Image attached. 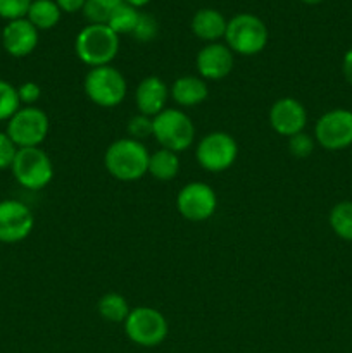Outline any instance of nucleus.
I'll use <instances>...</instances> for the list:
<instances>
[{
  "label": "nucleus",
  "instance_id": "obj_5",
  "mask_svg": "<svg viewBox=\"0 0 352 353\" xmlns=\"http://www.w3.org/2000/svg\"><path fill=\"white\" fill-rule=\"evenodd\" d=\"M154 138L161 148L179 154L195 140V126L183 110L164 109L154 117Z\"/></svg>",
  "mask_w": 352,
  "mask_h": 353
},
{
  "label": "nucleus",
  "instance_id": "obj_23",
  "mask_svg": "<svg viewBox=\"0 0 352 353\" xmlns=\"http://www.w3.org/2000/svg\"><path fill=\"white\" fill-rule=\"evenodd\" d=\"M138 17H140V10L123 2L116 7L113 16L109 17L107 26L116 34H131L137 26Z\"/></svg>",
  "mask_w": 352,
  "mask_h": 353
},
{
  "label": "nucleus",
  "instance_id": "obj_33",
  "mask_svg": "<svg viewBox=\"0 0 352 353\" xmlns=\"http://www.w3.org/2000/svg\"><path fill=\"white\" fill-rule=\"evenodd\" d=\"M342 72L349 85H352V47L345 52L344 61H342Z\"/></svg>",
  "mask_w": 352,
  "mask_h": 353
},
{
  "label": "nucleus",
  "instance_id": "obj_21",
  "mask_svg": "<svg viewBox=\"0 0 352 353\" xmlns=\"http://www.w3.org/2000/svg\"><path fill=\"white\" fill-rule=\"evenodd\" d=\"M97 310H99L102 319L116 324H124V321H126V317L131 312L126 299L123 295H119V293H106L104 296H100L99 303H97Z\"/></svg>",
  "mask_w": 352,
  "mask_h": 353
},
{
  "label": "nucleus",
  "instance_id": "obj_4",
  "mask_svg": "<svg viewBox=\"0 0 352 353\" xmlns=\"http://www.w3.org/2000/svg\"><path fill=\"white\" fill-rule=\"evenodd\" d=\"M83 88L90 102L104 109H110V107L119 105L124 100L128 93V83L116 68L100 65L86 72Z\"/></svg>",
  "mask_w": 352,
  "mask_h": 353
},
{
  "label": "nucleus",
  "instance_id": "obj_25",
  "mask_svg": "<svg viewBox=\"0 0 352 353\" xmlns=\"http://www.w3.org/2000/svg\"><path fill=\"white\" fill-rule=\"evenodd\" d=\"M21 109L17 88L9 81L0 79V123L9 121Z\"/></svg>",
  "mask_w": 352,
  "mask_h": 353
},
{
  "label": "nucleus",
  "instance_id": "obj_20",
  "mask_svg": "<svg viewBox=\"0 0 352 353\" xmlns=\"http://www.w3.org/2000/svg\"><path fill=\"white\" fill-rule=\"evenodd\" d=\"M179 172L178 154L166 148H159L148 159V174L157 181H171Z\"/></svg>",
  "mask_w": 352,
  "mask_h": 353
},
{
  "label": "nucleus",
  "instance_id": "obj_15",
  "mask_svg": "<svg viewBox=\"0 0 352 353\" xmlns=\"http://www.w3.org/2000/svg\"><path fill=\"white\" fill-rule=\"evenodd\" d=\"M2 45L12 57H26L37 48L38 30L26 19H14L3 26Z\"/></svg>",
  "mask_w": 352,
  "mask_h": 353
},
{
  "label": "nucleus",
  "instance_id": "obj_31",
  "mask_svg": "<svg viewBox=\"0 0 352 353\" xmlns=\"http://www.w3.org/2000/svg\"><path fill=\"white\" fill-rule=\"evenodd\" d=\"M17 95H19L21 105L24 103V107L33 105L35 102H38L41 97V88L35 81H26L17 88Z\"/></svg>",
  "mask_w": 352,
  "mask_h": 353
},
{
  "label": "nucleus",
  "instance_id": "obj_7",
  "mask_svg": "<svg viewBox=\"0 0 352 353\" xmlns=\"http://www.w3.org/2000/svg\"><path fill=\"white\" fill-rule=\"evenodd\" d=\"M10 171L16 181L31 192L43 190L54 178V165L50 157L40 147L19 148Z\"/></svg>",
  "mask_w": 352,
  "mask_h": 353
},
{
  "label": "nucleus",
  "instance_id": "obj_28",
  "mask_svg": "<svg viewBox=\"0 0 352 353\" xmlns=\"http://www.w3.org/2000/svg\"><path fill=\"white\" fill-rule=\"evenodd\" d=\"M33 0H0V17L7 21L26 17Z\"/></svg>",
  "mask_w": 352,
  "mask_h": 353
},
{
  "label": "nucleus",
  "instance_id": "obj_16",
  "mask_svg": "<svg viewBox=\"0 0 352 353\" xmlns=\"http://www.w3.org/2000/svg\"><path fill=\"white\" fill-rule=\"evenodd\" d=\"M169 99V88L157 76H147L141 79L135 92V103L138 114L155 117L166 109V102Z\"/></svg>",
  "mask_w": 352,
  "mask_h": 353
},
{
  "label": "nucleus",
  "instance_id": "obj_32",
  "mask_svg": "<svg viewBox=\"0 0 352 353\" xmlns=\"http://www.w3.org/2000/svg\"><path fill=\"white\" fill-rule=\"evenodd\" d=\"M85 2L86 0H55L59 9H61L62 12H68V14H75V12H79V10H83Z\"/></svg>",
  "mask_w": 352,
  "mask_h": 353
},
{
  "label": "nucleus",
  "instance_id": "obj_2",
  "mask_svg": "<svg viewBox=\"0 0 352 353\" xmlns=\"http://www.w3.org/2000/svg\"><path fill=\"white\" fill-rule=\"evenodd\" d=\"M75 52L79 61L90 68L110 65L119 52V34L107 24H88L76 37Z\"/></svg>",
  "mask_w": 352,
  "mask_h": 353
},
{
  "label": "nucleus",
  "instance_id": "obj_6",
  "mask_svg": "<svg viewBox=\"0 0 352 353\" xmlns=\"http://www.w3.org/2000/svg\"><path fill=\"white\" fill-rule=\"evenodd\" d=\"M124 333L138 347H159L168 338L169 326L166 317L152 307H137L124 321Z\"/></svg>",
  "mask_w": 352,
  "mask_h": 353
},
{
  "label": "nucleus",
  "instance_id": "obj_35",
  "mask_svg": "<svg viewBox=\"0 0 352 353\" xmlns=\"http://www.w3.org/2000/svg\"><path fill=\"white\" fill-rule=\"evenodd\" d=\"M302 3H306V6H317V3H321L323 0H300Z\"/></svg>",
  "mask_w": 352,
  "mask_h": 353
},
{
  "label": "nucleus",
  "instance_id": "obj_17",
  "mask_svg": "<svg viewBox=\"0 0 352 353\" xmlns=\"http://www.w3.org/2000/svg\"><path fill=\"white\" fill-rule=\"evenodd\" d=\"M226 17L216 9H199L192 17L193 34L206 43H216L226 33Z\"/></svg>",
  "mask_w": 352,
  "mask_h": 353
},
{
  "label": "nucleus",
  "instance_id": "obj_19",
  "mask_svg": "<svg viewBox=\"0 0 352 353\" xmlns=\"http://www.w3.org/2000/svg\"><path fill=\"white\" fill-rule=\"evenodd\" d=\"M62 10L55 3V0H33L28 9L26 19L40 30H52L61 21Z\"/></svg>",
  "mask_w": 352,
  "mask_h": 353
},
{
  "label": "nucleus",
  "instance_id": "obj_10",
  "mask_svg": "<svg viewBox=\"0 0 352 353\" xmlns=\"http://www.w3.org/2000/svg\"><path fill=\"white\" fill-rule=\"evenodd\" d=\"M314 140L324 150L337 152L352 145V112L333 109L324 112L314 126Z\"/></svg>",
  "mask_w": 352,
  "mask_h": 353
},
{
  "label": "nucleus",
  "instance_id": "obj_27",
  "mask_svg": "<svg viewBox=\"0 0 352 353\" xmlns=\"http://www.w3.org/2000/svg\"><path fill=\"white\" fill-rule=\"evenodd\" d=\"M159 33V23L152 14L148 12H140V17H138V23L135 26L131 37L137 41H141V43H147V41H152Z\"/></svg>",
  "mask_w": 352,
  "mask_h": 353
},
{
  "label": "nucleus",
  "instance_id": "obj_1",
  "mask_svg": "<svg viewBox=\"0 0 352 353\" xmlns=\"http://www.w3.org/2000/svg\"><path fill=\"white\" fill-rule=\"evenodd\" d=\"M148 159H150V154L141 141L121 138L107 147L104 165L107 172L117 181L131 183L138 181L147 174Z\"/></svg>",
  "mask_w": 352,
  "mask_h": 353
},
{
  "label": "nucleus",
  "instance_id": "obj_26",
  "mask_svg": "<svg viewBox=\"0 0 352 353\" xmlns=\"http://www.w3.org/2000/svg\"><path fill=\"white\" fill-rule=\"evenodd\" d=\"M128 138L137 141H144L145 138L154 137V117L144 116V114H137L128 121Z\"/></svg>",
  "mask_w": 352,
  "mask_h": 353
},
{
  "label": "nucleus",
  "instance_id": "obj_34",
  "mask_svg": "<svg viewBox=\"0 0 352 353\" xmlns=\"http://www.w3.org/2000/svg\"><path fill=\"white\" fill-rule=\"evenodd\" d=\"M123 2L128 3V6L135 7V9H141V7L147 6V3L150 2V0H123Z\"/></svg>",
  "mask_w": 352,
  "mask_h": 353
},
{
  "label": "nucleus",
  "instance_id": "obj_29",
  "mask_svg": "<svg viewBox=\"0 0 352 353\" xmlns=\"http://www.w3.org/2000/svg\"><path fill=\"white\" fill-rule=\"evenodd\" d=\"M289 148L290 154L297 159H306L313 154L314 150V140L311 134L307 133H297L289 138Z\"/></svg>",
  "mask_w": 352,
  "mask_h": 353
},
{
  "label": "nucleus",
  "instance_id": "obj_13",
  "mask_svg": "<svg viewBox=\"0 0 352 353\" xmlns=\"http://www.w3.org/2000/svg\"><path fill=\"white\" fill-rule=\"evenodd\" d=\"M269 124L280 137H293L302 133L307 124L306 107L292 97L276 100L269 109Z\"/></svg>",
  "mask_w": 352,
  "mask_h": 353
},
{
  "label": "nucleus",
  "instance_id": "obj_22",
  "mask_svg": "<svg viewBox=\"0 0 352 353\" xmlns=\"http://www.w3.org/2000/svg\"><path fill=\"white\" fill-rule=\"evenodd\" d=\"M330 226L338 238L352 241V202H338L330 210Z\"/></svg>",
  "mask_w": 352,
  "mask_h": 353
},
{
  "label": "nucleus",
  "instance_id": "obj_18",
  "mask_svg": "<svg viewBox=\"0 0 352 353\" xmlns=\"http://www.w3.org/2000/svg\"><path fill=\"white\" fill-rule=\"evenodd\" d=\"M169 95L179 107H195L207 99L209 88L200 76H182L173 83Z\"/></svg>",
  "mask_w": 352,
  "mask_h": 353
},
{
  "label": "nucleus",
  "instance_id": "obj_9",
  "mask_svg": "<svg viewBox=\"0 0 352 353\" xmlns=\"http://www.w3.org/2000/svg\"><path fill=\"white\" fill-rule=\"evenodd\" d=\"M238 145L230 133L213 131L199 141L195 159L202 169L209 172H223L235 164Z\"/></svg>",
  "mask_w": 352,
  "mask_h": 353
},
{
  "label": "nucleus",
  "instance_id": "obj_24",
  "mask_svg": "<svg viewBox=\"0 0 352 353\" xmlns=\"http://www.w3.org/2000/svg\"><path fill=\"white\" fill-rule=\"evenodd\" d=\"M119 3H123V0H86L83 16L90 24H107Z\"/></svg>",
  "mask_w": 352,
  "mask_h": 353
},
{
  "label": "nucleus",
  "instance_id": "obj_12",
  "mask_svg": "<svg viewBox=\"0 0 352 353\" xmlns=\"http://www.w3.org/2000/svg\"><path fill=\"white\" fill-rule=\"evenodd\" d=\"M35 217L30 207L17 200L0 202V243H19L33 231Z\"/></svg>",
  "mask_w": 352,
  "mask_h": 353
},
{
  "label": "nucleus",
  "instance_id": "obj_3",
  "mask_svg": "<svg viewBox=\"0 0 352 353\" xmlns=\"http://www.w3.org/2000/svg\"><path fill=\"white\" fill-rule=\"evenodd\" d=\"M268 28L264 21L248 12L237 14L226 24L224 41L233 54L257 55L268 45Z\"/></svg>",
  "mask_w": 352,
  "mask_h": 353
},
{
  "label": "nucleus",
  "instance_id": "obj_8",
  "mask_svg": "<svg viewBox=\"0 0 352 353\" xmlns=\"http://www.w3.org/2000/svg\"><path fill=\"white\" fill-rule=\"evenodd\" d=\"M50 130L48 116L38 107H21L9 121H7V131L10 140L19 148L40 147L47 138Z\"/></svg>",
  "mask_w": 352,
  "mask_h": 353
},
{
  "label": "nucleus",
  "instance_id": "obj_11",
  "mask_svg": "<svg viewBox=\"0 0 352 353\" xmlns=\"http://www.w3.org/2000/svg\"><path fill=\"white\" fill-rule=\"evenodd\" d=\"M176 209L182 217L192 223L211 219L217 209L216 192L207 183H188L176 195Z\"/></svg>",
  "mask_w": 352,
  "mask_h": 353
},
{
  "label": "nucleus",
  "instance_id": "obj_30",
  "mask_svg": "<svg viewBox=\"0 0 352 353\" xmlns=\"http://www.w3.org/2000/svg\"><path fill=\"white\" fill-rule=\"evenodd\" d=\"M17 152H19V147L10 140L9 134L0 133V171L12 168Z\"/></svg>",
  "mask_w": 352,
  "mask_h": 353
},
{
  "label": "nucleus",
  "instance_id": "obj_14",
  "mask_svg": "<svg viewBox=\"0 0 352 353\" xmlns=\"http://www.w3.org/2000/svg\"><path fill=\"white\" fill-rule=\"evenodd\" d=\"M235 64L233 52L226 47V43H207L199 50L195 59L197 71L202 79L219 81L231 72Z\"/></svg>",
  "mask_w": 352,
  "mask_h": 353
}]
</instances>
